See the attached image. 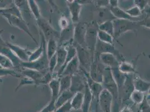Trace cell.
Wrapping results in <instances>:
<instances>
[{"instance_id": "obj_1", "label": "cell", "mask_w": 150, "mask_h": 112, "mask_svg": "<svg viewBox=\"0 0 150 112\" xmlns=\"http://www.w3.org/2000/svg\"><path fill=\"white\" fill-rule=\"evenodd\" d=\"M139 21H134L127 20L114 19L112 20L114 25V39H117L123 34L129 31L137 32Z\"/></svg>"}, {"instance_id": "obj_2", "label": "cell", "mask_w": 150, "mask_h": 112, "mask_svg": "<svg viewBox=\"0 0 150 112\" xmlns=\"http://www.w3.org/2000/svg\"><path fill=\"white\" fill-rule=\"evenodd\" d=\"M98 24L96 23V21L87 24L85 37L86 47L93 57L94 56L95 45L98 40Z\"/></svg>"}, {"instance_id": "obj_3", "label": "cell", "mask_w": 150, "mask_h": 112, "mask_svg": "<svg viewBox=\"0 0 150 112\" xmlns=\"http://www.w3.org/2000/svg\"><path fill=\"white\" fill-rule=\"evenodd\" d=\"M101 84L104 89H106L112 95L113 99H115L119 97L118 85L113 77L111 69L108 67L105 66L104 68Z\"/></svg>"}, {"instance_id": "obj_4", "label": "cell", "mask_w": 150, "mask_h": 112, "mask_svg": "<svg viewBox=\"0 0 150 112\" xmlns=\"http://www.w3.org/2000/svg\"><path fill=\"white\" fill-rule=\"evenodd\" d=\"M101 53H110L115 56L118 60L121 62L125 61L124 56L115 48L114 44L103 43L98 39L95 45L94 58L99 59V56Z\"/></svg>"}, {"instance_id": "obj_5", "label": "cell", "mask_w": 150, "mask_h": 112, "mask_svg": "<svg viewBox=\"0 0 150 112\" xmlns=\"http://www.w3.org/2000/svg\"><path fill=\"white\" fill-rule=\"evenodd\" d=\"M21 67L34 69L44 74L49 72V60L47 56L46 49L39 59L33 62H22Z\"/></svg>"}, {"instance_id": "obj_6", "label": "cell", "mask_w": 150, "mask_h": 112, "mask_svg": "<svg viewBox=\"0 0 150 112\" xmlns=\"http://www.w3.org/2000/svg\"><path fill=\"white\" fill-rule=\"evenodd\" d=\"M73 44L77 50V57L79 61L80 66H81L82 69L88 72L93 61L94 57L86 48L76 44Z\"/></svg>"}, {"instance_id": "obj_7", "label": "cell", "mask_w": 150, "mask_h": 112, "mask_svg": "<svg viewBox=\"0 0 150 112\" xmlns=\"http://www.w3.org/2000/svg\"><path fill=\"white\" fill-rule=\"evenodd\" d=\"M1 15L6 19L7 21H8L10 25L16 28H18L22 31H24L30 37L31 39L35 43L38 44L37 41L31 34V32L30 31L28 25V23L26 22L24 19L20 18L15 15H10V14H2Z\"/></svg>"}, {"instance_id": "obj_8", "label": "cell", "mask_w": 150, "mask_h": 112, "mask_svg": "<svg viewBox=\"0 0 150 112\" xmlns=\"http://www.w3.org/2000/svg\"><path fill=\"white\" fill-rule=\"evenodd\" d=\"M37 21L38 26L42 32V35L44 36L46 42L51 39H54L57 40L60 37V33L56 30L50 24L43 18L42 16Z\"/></svg>"}, {"instance_id": "obj_9", "label": "cell", "mask_w": 150, "mask_h": 112, "mask_svg": "<svg viewBox=\"0 0 150 112\" xmlns=\"http://www.w3.org/2000/svg\"><path fill=\"white\" fill-rule=\"evenodd\" d=\"M87 24L84 23H78L75 24L73 30V42L74 44L85 48V37L86 33Z\"/></svg>"}, {"instance_id": "obj_10", "label": "cell", "mask_w": 150, "mask_h": 112, "mask_svg": "<svg viewBox=\"0 0 150 112\" xmlns=\"http://www.w3.org/2000/svg\"><path fill=\"white\" fill-rule=\"evenodd\" d=\"M105 67L102 63L99 62L98 58H95V60H93L88 72L90 78L95 82L101 84Z\"/></svg>"}, {"instance_id": "obj_11", "label": "cell", "mask_w": 150, "mask_h": 112, "mask_svg": "<svg viewBox=\"0 0 150 112\" xmlns=\"http://www.w3.org/2000/svg\"><path fill=\"white\" fill-rule=\"evenodd\" d=\"M86 84V76L85 75V76H82L81 72L80 70L77 73L71 76V84L69 90L74 94L77 92H82L85 88Z\"/></svg>"}, {"instance_id": "obj_12", "label": "cell", "mask_w": 150, "mask_h": 112, "mask_svg": "<svg viewBox=\"0 0 150 112\" xmlns=\"http://www.w3.org/2000/svg\"><path fill=\"white\" fill-rule=\"evenodd\" d=\"M112 95L106 89H103L100 94L98 101L103 112H112L113 101Z\"/></svg>"}, {"instance_id": "obj_13", "label": "cell", "mask_w": 150, "mask_h": 112, "mask_svg": "<svg viewBox=\"0 0 150 112\" xmlns=\"http://www.w3.org/2000/svg\"><path fill=\"white\" fill-rule=\"evenodd\" d=\"M7 46L13 51V53L22 62H28L29 57L32 52L30 51L28 48H25L8 42H7Z\"/></svg>"}, {"instance_id": "obj_14", "label": "cell", "mask_w": 150, "mask_h": 112, "mask_svg": "<svg viewBox=\"0 0 150 112\" xmlns=\"http://www.w3.org/2000/svg\"><path fill=\"white\" fill-rule=\"evenodd\" d=\"M66 2L70 13L72 22L74 24L78 23L80 20V13L82 6L79 4L77 1L76 0L67 1Z\"/></svg>"}, {"instance_id": "obj_15", "label": "cell", "mask_w": 150, "mask_h": 112, "mask_svg": "<svg viewBox=\"0 0 150 112\" xmlns=\"http://www.w3.org/2000/svg\"><path fill=\"white\" fill-rule=\"evenodd\" d=\"M21 75L27 77L35 82V85H40V82L44 76V73L40 72L34 69L22 68L19 71Z\"/></svg>"}, {"instance_id": "obj_16", "label": "cell", "mask_w": 150, "mask_h": 112, "mask_svg": "<svg viewBox=\"0 0 150 112\" xmlns=\"http://www.w3.org/2000/svg\"><path fill=\"white\" fill-rule=\"evenodd\" d=\"M123 91V100L125 101L129 99L130 96L133 91L134 90V85H133V74L126 75L125 82L121 87Z\"/></svg>"}, {"instance_id": "obj_17", "label": "cell", "mask_w": 150, "mask_h": 112, "mask_svg": "<svg viewBox=\"0 0 150 112\" xmlns=\"http://www.w3.org/2000/svg\"><path fill=\"white\" fill-rule=\"evenodd\" d=\"M0 53L4 55V56H6L7 58H8L13 63L15 69L18 71L19 72L20 69H21V63L22 61L19 60L16 56L13 53L11 50L7 46L0 47Z\"/></svg>"}, {"instance_id": "obj_18", "label": "cell", "mask_w": 150, "mask_h": 112, "mask_svg": "<svg viewBox=\"0 0 150 112\" xmlns=\"http://www.w3.org/2000/svg\"><path fill=\"white\" fill-rule=\"evenodd\" d=\"M80 71V64L77 55L66 65L60 76H72ZM59 78V77H58Z\"/></svg>"}, {"instance_id": "obj_19", "label": "cell", "mask_w": 150, "mask_h": 112, "mask_svg": "<svg viewBox=\"0 0 150 112\" xmlns=\"http://www.w3.org/2000/svg\"><path fill=\"white\" fill-rule=\"evenodd\" d=\"M99 60L105 66L110 69L117 67L119 66V62L117 58L110 53H101L99 56Z\"/></svg>"}, {"instance_id": "obj_20", "label": "cell", "mask_w": 150, "mask_h": 112, "mask_svg": "<svg viewBox=\"0 0 150 112\" xmlns=\"http://www.w3.org/2000/svg\"><path fill=\"white\" fill-rule=\"evenodd\" d=\"M66 47L67 50V54L66 59L65 62L61 67V68L59 69L57 72V78L60 77V76L62 74L66 65L77 55V50H76L75 45L72 44V43L68 44L67 45H66Z\"/></svg>"}, {"instance_id": "obj_21", "label": "cell", "mask_w": 150, "mask_h": 112, "mask_svg": "<svg viewBox=\"0 0 150 112\" xmlns=\"http://www.w3.org/2000/svg\"><path fill=\"white\" fill-rule=\"evenodd\" d=\"M133 85L134 90L143 93H148L150 90V82L144 80L138 76L133 77Z\"/></svg>"}, {"instance_id": "obj_22", "label": "cell", "mask_w": 150, "mask_h": 112, "mask_svg": "<svg viewBox=\"0 0 150 112\" xmlns=\"http://www.w3.org/2000/svg\"><path fill=\"white\" fill-rule=\"evenodd\" d=\"M93 99V96L91 92V90L86 84L83 93V103L81 108L82 112H90V108Z\"/></svg>"}, {"instance_id": "obj_23", "label": "cell", "mask_w": 150, "mask_h": 112, "mask_svg": "<svg viewBox=\"0 0 150 112\" xmlns=\"http://www.w3.org/2000/svg\"><path fill=\"white\" fill-rule=\"evenodd\" d=\"M109 11L112 13V16L115 19H120V20H127L134 21H139L136 18H133L129 16L125 11L120 8L119 6L115 7H109Z\"/></svg>"}, {"instance_id": "obj_24", "label": "cell", "mask_w": 150, "mask_h": 112, "mask_svg": "<svg viewBox=\"0 0 150 112\" xmlns=\"http://www.w3.org/2000/svg\"><path fill=\"white\" fill-rule=\"evenodd\" d=\"M46 49V40L44 38V36L42 34V40L41 43L38 47L37 50L31 52L28 62H33L39 59L44 53V50Z\"/></svg>"}, {"instance_id": "obj_25", "label": "cell", "mask_w": 150, "mask_h": 112, "mask_svg": "<svg viewBox=\"0 0 150 112\" xmlns=\"http://www.w3.org/2000/svg\"><path fill=\"white\" fill-rule=\"evenodd\" d=\"M67 54V50L66 46L60 45L58 47L57 50V65L56 69H58V71L61 68V67L65 62Z\"/></svg>"}, {"instance_id": "obj_26", "label": "cell", "mask_w": 150, "mask_h": 112, "mask_svg": "<svg viewBox=\"0 0 150 112\" xmlns=\"http://www.w3.org/2000/svg\"><path fill=\"white\" fill-rule=\"evenodd\" d=\"M74 95V94L71 92L69 90L63 91L62 93L59 94V96L54 101V106L56 109H57L69 100H71Z\"/></svg>"}, {"instance_id": "obj_27", "label": "cell", "mask_w": 150, "mask_h": 112, "mask_svg": "<svg viewBox=\"0 0 150 112\" xmlns=\"http://www.w3.org/2000/svg\"><path fill=\"white\" fill-rule=\"evenodd\" d=\"M50 87L52 94L51 100L56 101L57 98L59 95L60 87H59V79L57 77H54L48 84Z\"/></svg>"}, {"instance_id": "obj_28", "label": "cell", "mask_w": 150, "mask_h": 112, "mask_svg": "<svg viewBox=\"0 0 150 112\" xmlns=\"http://www.w3.org/2000/svg\"><path fill=\"white\" fill-rule=\"evenodd\" d=\"M111 69L113 77L116 82L118 87V90H120L121 87H122L125 81V77L126 75L122 73L118 69V67H114Z\"/></svg>"}, {"instance_id": "obj_29", "label": "cell", "mask_w": 150, "mask_h": 112, "mask_svg": "<svg viewBox=\"0 0 150 112\" xmlns=\"http://www.w3.org/2000/svg\"><path fill=\"white\" fill-rule=\"evenodd\" d=\"M118 69L122 73L125 75L134 74L136 72L135 66L132 63L125 61L119 62Z\"/></svg>"}, {"instance_id": "obj_30", "label": "cell", "mask_w": 150, "mask_h": 112, "mask_svg": "<svg viewBox=\"0 0 150 112\" xmlns=\"http://www.w3.org/2000/svg\"><path fill=\"white\" fill-rule=\"evenodd\" d=\"M83 93L77 92L74 94L71 100V103L72 107V109L80 110L81 109L83 103Z\"/></svg>"}, {"instance_id": "obj_31", "label": "cell", "mask_w": 150, "mask_h": 112, "mask_svg": "<svg viewBox=\"0 0 150 112\" xmlns=\"http://www.w3.org/2000/svg\"><path fill=\"white\" fill-rule=\"evenodd\" d=\"M47 42L46 53L48 60H50L52 57H53L56 53L58 47L56 39H51L47 40Z\"/></svg>"}, {"instance_id": "obj_32", "label": "cell", "mask_w": 150, "mask_h": 112, "mask_svg": "<svg viewBox=\"0 0 150 112\" xmlns=\"http://www.w3.org/2000/svg\"><path fill=\"white\" fill-rule=\"evenodd\" d=\"M112 20H107L104 21L100 24H98V28L99 30L106 32L114 37V25Z\"/></svg>"}, {"instance_id": "obj_33", "label": "cell", "mask_w": 150, "mask_h": 112, "mask_svg": "<svg viewBox=\"0 0 150 112\" xmlns=\"http://www.w3.org/2000/svg\"><path fill=\"white\" fill-rule=\"evenodd\" d=\"M0 14H10V15H15L16 16H18L20 18L24 19L21 13L20 12V11L19 10L18 7L16 6L14 2L11 6L10 7H8L5 9H0Z\"/></svg>"}, {"instance_id": "obj_34", "label": "cell", "mask_w": 150, "mask_h": 112, "mask_svg": "<svg viewBox=\"0 0 150 112\" xmlns=\"http://www.w3.org/2000/svg\"><path fill=\"white\" fill-rule=\"evenodd\" d=\"M60 93L69 90L71 87V76H62L59 77Z\"/></svg>"}, {"instance_id": "obj_35", "label": "cell", "mask_w": 150, "mask_h": 112, "mask_svg": "<svg viewBox=\"0 0 150 112\" xmlns=\"http://www.w3.org/2000/svg\"><path fill=\"white\" fill-rule=\"evenodd\" d=\"M28 4L30 13L35 19L37 20L40 19L42 17V15L36 1L34 0H29L28 1Z\"/></svg>"}, {"instance_id": "obj_36", "label": "cell", "mask_w": 150, "mask_h": 112, "mask_svg": "<svg viewBox=\"0 0 150 112\" xmlns=\"http://www.w3.org/2000/svg\"><path fill=\"white\" fill-rule=\"evenodd\" d=\"M98 39L103 43L114 44V39L112 35L100 30L98 31Z\"/></svg>"}, {"instance_id": "obj_37", "label": "cell", "mask_w": 150, "mask_h": 112, "mask_svg": "<svg viewBox=\"0 0 150 112\" xmlns=\"http://www.w3.org/2000/svg\"><path fill=\"white\" fill-rule=\"evenodd\" d=\"M145 97H146L145 94L138 91L134 90L133 93L131 94L129 99H131L132 102L134 104L139 106L143 102Z\"/></svg>"}, {"instance_id": "obj_38", "label": "cell", "mask_w": 150, "mask_h": 112, "mask_svg": "<svg viewBox=\"0 0 150 112\" xmlns=\"http://www.w3.org/2000/svg\"><path fill=\"white\" fill-rule=\"evenodd\" d=\"M7 76H11L15 77L18 78H21L22 75L18 71L15 69H2L0 67V77H5Z\"/></svg>"}, {"instance_id": "obj_39", "label": "cell", "mask_w": 150, "mask_h": 112, "mask_svg": "<svg viewBox=\"0 0 150 112\" xmlns=\"http://www.w3.org/2000/svg\"><path fill=\"white\" fill-rule=\"evenodd\" d=\"M0 67L2 69H14V66L11 60L7 58L6 56H4L0 53Z\"/></svg>"}, {"instance_id": "obj_40", "label": "cell", "mask_w": 150, "mask_h": 112, "mask_svg": "<svg viewBox=\"0 0 150 112\" xmlns=\"http://www.w3.org/2000/svg\"><path fill=\"white\" fill-rule=\"evenodd\" d=\"M125 11L129 16H131L133 18H136V19H138V18L142 15V13L141 10L136 6H132L125 10Z\"/></svg>"}, {"instance_id": "obj_41", "label": "cell", "mask_w": 150, "mask_h": 112, "mask_svg": "<svg viewBox=\"0 0 150 112\" xmlns=\"http://www.w3.org/2000/svg\"><path fill=\"white\" fill-rule=\"evenodd\" d=\"M70 23L69 19L65 16H62L59 20V26L61 31L65 30L70 27Z\"/></svg>"}, {"instance_id": "obj_42", "label": "cell", "mask_w": 150, "mask_h": 112, "mask_svg": "<svg viewBox=\"0 0 150 112\" xmlns=\"http://www.w3.org/2000/svg\"><path fill=\"white\" fill-rule=\"evenodd\" d=\"M20 82L19 83V85H18V86L16 87L15 89V91H16L18 90H19V89L21 86H23L24 85H35V82L33 80H31L30 79L24 77L23 78H20Z\"/></svg>"}, {"instance_id": "obj_43", "label": "cell", "mask_w": 150, "mask_h": 112, "mask_svg": "<svg viewBox=\"0 0 150 112\" xmlns=\"http://www.w3.org/2000/svg\"><path fill=\"white\" fill-rule=\"evenodd\" d=\"M57 65V60L56 53L50 58L49 60V72L51 74H53L55 71V69Z\"/></svg>"}, {"instance_id": "obj_44", "label": "cell", "mask_w": 150, "mask_h": 112, "mask_svg": "<svg viewBox=\"0 0 150 112\" xmlns=\"http://www.w3.org/2000/svg\"><path fill=\"white\" fill-rule=\"evenodd\" d=\"M72 110V107L71 106V100H69L62 106L57 108L55 112H70Z\"/></svg>"}, {"instance_id": "obj_45", "label": "cell", "mask_w": 150, "mask_h": 112, "mask_svg": "<svg viewBox=\"0 0 150 112\" xmlns=\"http://www.w3.org/2000/svg\"><path fill=\"white\" fill-rule=\"evenodd\" d=\"M56 110L54 106V101L51 100L50 102L39 112H55Z\"/></svg>"}, {"instance_id": "obj_46", "label": "cell", "mask_w": 150, "mask_h": 112, "mask_svg": "<svg viewBox=\"0 0 150 112\" xmlns=\"http://www.w3.org/2000/svg\"><path fill=\"white\" fill-rule=\"evenodd\" d=\"M134 4L135 6H137L141 10L142 12H143V11L144 10L145 8L147 6V5L149 4V1H142V0H140V1H134Z\"/></svg>"}, {"instance_id": "obj_47", "label": "cell", "mask_w": 150, "mask_h": 112, "mask_svg": "<svg viewBox=\"0 0 150 112\" xmlns=\"http://www.w3.org/2000/svg\"><path fill=\"white\" fill-rule=\"evenodd\" d=\"M13 4V1L0 0V9H4L11 6Z\"/></svg>"}, {"instance_id": "obj_48", "label": "cell", "mask_w": 150, "mask_h": 112, "mask_svg": "<svg viewBox=\"0 0 150 112\" xmlns=\"http://www.w3.org/2000/svg\"><path fill=\"white\" fill-rule=\"evenodd\" d=\"M96 6L100 9H105L109 7V1H96Z\"/></svg>"}, {"instance_id": "obj_49", "label": "cell", "mask_w": 150, "mask_h": 112, "mask_svg": "<svg viewBox=\"0 0 150 112\" xmlns=\"http://www.w3.org/2000/svg\"><path fill=\"white\" fill-rule=\"evenodd\" d=\"M4 31V29H2L0 30V47H5L7 46V42H6L2 37L1 34L2 33V32Z\"/></svg>"}, {"instance_id": "obj_50", "label": "cell", "mask_w": 150, "mask_h": 112, "mask_svg": "<svg viewBox=\"0 0 150 112\" xmlns=\"http://www.w3.org/2000/svg\"><path fill=\"white\" fill-rule=\"evenodd\" d=\"M119 1H109V7H115L118 6Z\"/></svg>"}, {"instance_id": "obj_51", "label": "cell", "mask_w": 150, "mask_h": 112, "mask_svg": "<svg viewBox=\"0 0 150 112\" xmlns=\"http://www.w3.org/2000/svg\"><path fill=\"white\" fill-rule=\"evenodd\" d=\"M120 112H133V111L129 106L126 105L120 111Z\"/></svg>"}, {"instance_id": "obj_52", "label": "cell", "mask_w": 150, "mask_h": 112, "mask_svg": "<svg viewBox=\"0 0 150 112\" xmlns=\"http://www.w3.org/2000/svg\"><path fill=\"white\" fill-rule=\"evenodd\" d=\"M77 2L79 4H80L81 5H83L84 4H88L92 3L93 1H88V0H77Z\"/></svg>"}, {"instance_id": "obj_53", "label": "cell", "mask_w": 150, "mask_h": 112, "mask_svg": "<svg viewBox=\"0 0 150 112\" xmlns=\"http://www.w3.org/2000/svg\"></svg>"}]
</instances>
